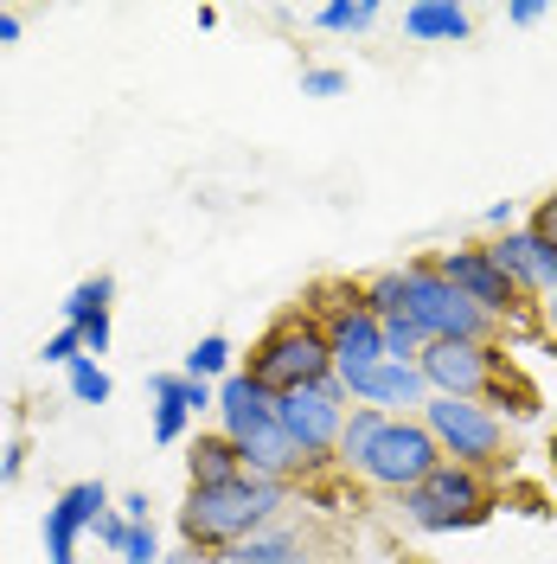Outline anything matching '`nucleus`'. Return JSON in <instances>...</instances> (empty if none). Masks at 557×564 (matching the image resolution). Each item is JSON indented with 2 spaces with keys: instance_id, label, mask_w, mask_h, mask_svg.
Returning a JSON list of instances; mask_svg holds the SVG:
<instances>
[{
  "instance_id": "f257e3e1",
  "label": "nucleus",
  "mask_w": 557,
  "mask_h": 564,
  "mask_svg": "<svg viewBox=\"0 0 557 564\" xmlns=\"http://www.w3.org/2000/svg\"><path fill=\"white\" fill-rule=\"evenodd\" d=\"M436 398H468V404H506L513 417L538 411V386L506 359L500 340H429L417 359Z\"/></svg>"
},
{
  "instance_id": "f03ea898",
  "label": "nucleus",
  "mask_w": 557,
  "mask_h": 564,
  "mask_svg": "<svg viewBox=\"0 0 557 564\" xmlns=\"http://www.w3.org/2000/svg\"><path fill=\"white\" fill-rule=\"evenodd\" d=\"M276 507H288V481H225V488H193L179 507V539L186 552H218V545H244Z\"/></svg>"
},
{
  "instance_id": "7ed1b4c3",
  "label": "nucleus",
  "mask_w": 557,
  "mask_h": 564,
  "mask_svg": "<svg viewBox=\"0 0 557 564\" xmlns=\"http://www.w3.org/2000/svg\"><path fill=\"white\" fill-rule=\"evenodd\" d=\"M250 379L270 391V398H288V391H302V386L334 379L327 327H320L308 308H288L282 321H270V327H263V340L250 347Z\"/></svg>"
},
{
  "instance_id": "20e7f679",
  "label": "nucleus",
  "mask_w": 557,
  "mask_h": 564,
  "mask_svg": "<svg viewBox=\"0 0 557 564\" xmlns=\"http://www.w3.org/2000/svg\"><path fill=\"white\" fill-rule=\"evenodd\" d=\"M404 315L417 321L429 340H493L500 334V321L488 308H474L429 257L404 263Z\"/></svg>"
},
{
  "instance_id": "39448f33",
  "label": "nucleus",
  "mask_w": 557,
  "mask_h": 564,
  "mask_svg": "<svg viewBox=\"0 0 557 564\" xmlns=\"http://www.w3.org/2000/svg\"><path fill=\"white\" fill-rule=\"evenodd\" d=\"M404 513L423 532H455V527H481L493 513V488L481 468H461V462H436L417 488L404 494Z\"/></svg>"
},
{
  "instance_id": "423d86ee",
  "label": "nucleus",
  "mask_w": 557,
  "mask_h": 564,
  "mask_svg": "<svg viewBox=\"0 0 557 564\" xmlns=\"http://www.w3.org/2000/svg\"><path fill=\"white\" fill-rule=\"evenodd\" d=\"M423 430L436 436L443 462H461V468H506V423L493 417L488 404H468V398H429L423 404Z\"/></svg>"
},
{
  "instance_id": "0eeeda50",
  "label": "nucleus",
  "mask_w": 557,
  "mask_h": 564,
  "mask_svg": "<svg viewBox=\"0 0 557 564\" xmlns=\"http://www.w3.org/2000/svg\"><path fill=\"white\" fill-rule=\"evenodd\" d=\"M276 423L288 430V443L302 449V462H320L327 449H340V430H347V386L340 379H320L276 398Z\"/></svg>"
},
{
  "instance_id": "6e6552de",
  "label": "nucleus",
  "mask_w": 557,
  "mask_h": 564,
  "mask_svg": "<svg viewBox=\"0 0 557 564\" xmlns=\"http://www.w3.org/2000/svg\"><path fill=\"white\" fill-rule=\"evenodd\" d=\"M443 462V449H436V436L423 430V417H391L384 423V436L372 443V456H365V481L372 488H391V494H411Z\"/></svg>"
},
{
  "instance_id": "1a4fd4ad",
  "label": "nucleus",
  "mask_w": 557,
  "mask_h": 564,
  "mask_svg": "<svg viewBox=\"0 0 557 564\" xmlns=\"http://www.w3.org/2000/svg\"><path fill=\"white\" fill-rule=\"evenodd\" d=\"M429 263H436V270H443V276H449L455 289L468 295V302H474V308H488V315L500 321V327L525 315V295H520V289H513L506 276H500V270H493V257H488L481 245L443 250V257H429Z\"/></svg>"
},
{
  "instance_id": "9d476101",
  "label": "nucleus",
  "mask_w": 557,
  "mask_h": 564,
  "mask_svg": "<svg viewBox=\"0 0 557 564\" xmlns=\"http://www.w3.org/2000/svg\"><path fill=\"white\" fill-rule=\"evenodd\" d=\"M238 456H244L250 481H288V475H302V468H308L302 449L288 443V430H282V423H263V430L238 436Z\"/></svg>"
},
{
  "instance_id": "9b49d317",
  "label": "nucleus",
  "mask_w": 557,
  "mask_h": 564,
  "mask_svg": "<svg viewBox=\"0 0 557 564\" xmlns=\"http://www.w3.org/2000/svg\"><path fill=\"white\" fill-rule=\"evenodd\" d=\"M218 417H225V436L238 443V436H250V430L276 423V398L256 386L250 372H231V379L218 386Z\"/></svg>"
},
{
  "instance_id": "f8f14e48",
  "label": "nucleus",
  "mask_w": 557,
  "mask_h": 564,
  "mask_svg": "<svg viewBox=\"0 0 557 564\" xmlns=\"http://www.w3.org/2000/svg\"><path fill=\"white\" fill-rule=\"evenodd\" d=\"M186 475H193V488H225V481H244V456L225 430H206L186 449Z\"/></svg>"
},
{
  "instance_id": "ddd939ff",
  "label": "nucleus",
  "mask_w": 557,
  "mask_h": 564,
  "mask_svg": "<svg viewBox=\"0 0 557 564\" xmlns=\"http://www.w3.org/2000/svg\"><path fill=\"white\" fill-rule=\"evenodd\" d=\"M352 398H365L372 411H384V404H429V379H423L417 366L384 359L372 379H359V386H352Z\"/></svg>"
},
{
  "instance_id": "4468645a",
  "label": "nucleus",
  "mask_w": 557,
  "mask_h": 564,
  "mask_svg": "<svg viewBox=\"0 0 557 564\" xmlns=\"http://www.w3.org/2000/svg\"><path fill=\"white\" fill-rule=\"evenodd\" d=\"M404 33L411 39H468V7H449V0H417L404 7Z\"/></svg>"
},
{
  "instance_id": "2eb2a0df",
  "label": "nucleus",
  "mask_w": 557,
  "mask_h": 564,
  "mask_svg": "<svg viewBox=\"0 0 557 564\" xmlns=\"http://www.w3.org/2000/svg\"><path fill=\"white\" fill-rule=\"evenodd\" d=\"M384 411H372V404H359V411H352L347 417V430H340V449H334V462H340V468H365V456H372V443H379L384 436Z\"/></svg>"
},
{
  "instance_id": "dca6fc26",
  "label": "nucleus",
  "mask_w": 557,
  "mask_h": 564,
  "mask_svg": "<svg viewBox=\"0 0 557 564\" xmlns=\"http://www.w3.org/2000/svg\"><path fill=\"white\" fill-rule=\"evenodd\" d=\"M218 564H308V558H302V539L295 532H263V539L231 545Z\"/></svg>"
},
{
  "instance_id": "f3484780",
  "label": "nucleus",
  "mask_w": 557,
  "mask_h": 564,
  "mask_svg": "<svg viewBox=\"0 0 557 564\" xmlns=\"http://www.w3.org/2000/svg\"><path fill=\"white\" fill-rule=\"evenodd\" d=\"M52 507H58V513H65L70 527L84 532V527H97V520L109 513V488H103V481H70V488L58 494Z\"/></svg>"
},
{
  "instance_id": "a211bd4d",
  "label": "nucleus",
  "mask_w": 557,
  "mask_h": 564,
  "mask_svg": "<svg viewBox=\"0 0 557 564\" xmlns=\"http://www.w3.org/2000/svg\"><path fill=\"white\" fill-rule=\"evenodd\" d=\"M109 295H116V276H84L65 295V327H84V321L109 315Z\"/></svg>"
},
{
  "instance_id": "6ab92c4d",
  "label": "nucleus",
  "mask_w": 557,
  "mask_h": 564,
  "mask_svg": "<svg viewBox=\"0 0 557 564\" xmlns=\"http://www.w3.org/2000/svg\"><path fill=\"white\" fill-rule=\"evenodd\" d=\"M379 334H384V359H397V366H417L423 347H429V334H423L411 315H391L379 321Z\"/></svg>"
},
{
  "instance_id": "aec40b11",
  "label": "nucleus",
  "mask_w": 557,
  "mask_h": 564,
  "mask_svg": "<svg viewBox=\"0 0 557 564\" xmlns=\"http://www.w3.org/2000/svg\"><path fill=\"white\" fill-rule=\"evenodd\" d=\"M154 398H167V404H179L186 417H199L206 404H218V391H211V379H179V372H161V379H154Z\"/></svg>"
},
{
  "instance_id": "412c9836",
  "label": "nucleus",
  "mask_w": 557,
  "mask_h": 564,
  "mask_svg": "<svg viewBox=\"0 0 557 564\" xmlns=\"http://www.w3.org/2000/svg\"><path fill=\"white\" fill-rule=\"evenodd\" d=\"M327 33H365L372 20H379V0H334V7H320L314 13Z\"/></svg>"
},
{
  "instance_id": "4be33fe9",
  "label": "nucleus",
  "mask_w": 557,
  "mask_h": 564,
  "mask_svg": "<svg viewBox=\"0 0 557 564\" xmlns=\"http://www.w3.org/2000/svg\"><path fill=\"white\" fill-rule=\"evenodd\" d=\"M365 308H372L379 321L404 315V270H379V276L365 282Z\"/></svg>"
},
{
  "instance_id": "5701e85b",
  "label": "nucleus",
  "mask_w": 557,
  "mask_h": 564,
  "mask_svg": "<svg viewBox=\"0 0 557 564\" xmlns=\"http://www.w3.org/2000/svg\"><path fill=\"white\" fill-rule=\"evenodd\" d=\"M231 366V340L225 334H206L199 347L186 352V379H211V372H225Z\"/></svg>"
},
{
  "instance_id": "b1692460",
  "label": "nucleus",
  "mask_w": 557,
  "mask_h": 564,
  "mask_svg": "<svg viewBox=\"0 0 557 564\" xmlns=\"http://www.w3.org/2000/svg\"><path fill=\"white\" fill-rule=\"evenodd\" d=\"M70 398H77V404H109V372L97 359H77V366H70Z\"/></svg>"
},
{
  "instance_id": "393cba45",
  "label": "nucleus",
  "mask_w": 557,
  "mask_h": 564,
  "mask_svg": "<svg viewBox=\"0 0 557 564\" xmlns=\"http://www.w3.org/2000/svg\"><path fill=\"white\" fill-rule=\"evenodd\" d=\"M45 552H52V564H77V527L58 507H45Z\"/></svg>"
},
{
  "instance_id": "a878e982",
  "label": "nucleus",
  "mask_w": 557,
  "mask_h": 564,
  "mask_svg": "<svg viewBox=\"0 0 557 564\" xmlns=\"http://www.w3.org/2000/svg\"><path fill=\"white\" fill-rule=\"evenodd\" d=\"M39 359H45V366H77V359H90V352H84V334H77V327H58Z\"/></svg>"
},
{
  "instance_id": "bb28decb",
  "label": "nucleus",
  "mask_w": 557,
  "mask_h": 564,
  "mask_svg": "<svg viewBox=\"0 0 557 564\" xmlns=\"http://www.w3.org/2000/svg\"><path fill=\"white\" fill-rule=\"evenodd\" d=\"M122 564H161V545H154V527H129V545H122Z\"/></svg>"
},
{
  "instance_id": "cd10ccee",
  "label": "nucleus",
  "mask_w": 557,
  "mask_h": 564,
  "mask_svg": "<svg viewBox=\"0 0 557 564\" xmlns=\"http://www.w3.org/2000/svg\"><path fill=\"white\" fill-rule=\"evenodd\" d=\"M179 436H186V411L161 398V411H154V443H179Z\"/></svg>"
},
{
  "instance_id": "c85d7f7f",
  "label": "nucleus",
  "mask_w": 557,
  "mask_h": 564,
  "mask_svg": "<svg viewBox=\"0 0 557 564\" xmlns=\"http://www.w3.org/2000/svg\"><path fill=\"white\" fill-rule=\"evenodd\" d=\"M532 238L557 250V193L551 199H538V212H532Z\"/></svg>"
},
{
  "instance_id": "c756f323",
  "label": "nucleus",
  "mask_w": 557,
  "mask_h": 564,
  "mask_svg": "<svg viewBox=\"0 0 557 564\" xmlns=\"http://www.w3.org/2000/svg\"><path fill=\"white\" fill-rule=\"evenodd\" d=\"M302 90H308V97H340V90H347V77H340V70H308V77H302Z\"/></svg>"
},
{
  "instance_id": "7c9ffc66",
  "label": "nucleus",
  "mask_w": 557,
  "mask_h": 564,
  "mask_svg": "<svg viewBox=\"0 0 557 564\" xmlns=\"http://www.w3.org/2000/svg\"><path fill=\"white\" fill-rule=\"evenodd\" d=\"M77 334H84V352H109V315L84 321V327H77Z\"/></svg>"
},
{
  "instance_id": "2f4dec72",
  "label": "nucleus",
  "mask_w": 557,
  "mask_h": 564,
  "mask_svg": "<svg viewBox=\"0 0 557 564\" xmlns=\"http://www.w3.org/2000/svg\"><path fill=\"white\" fill-rule=\"evenodd\" d=\"M97 539L122 552V545H129V520H116V513H103V520H97Z\"/></svg>"
},
{
  "instance_id": "473e14b6",
  "label": "nucleus",
  "mask_w": 557,
  "mask_h": 564,
  "mask_svg": "<svg viewBox=\"0 0 557 564\" xmlns=\"http://www.w3.org/2000/svg\"><path fill=\"white\" fill-rule=\"evenodd\" d=\"M506 20H513V26H538V20H545V7H538V0H520Z\"/></svg>"
},
{
  "instance_id": "72a5a7b5",
  "label": "nucleus",
  "mask_w": 557,
  "mask_h": 564,
  "mask_svg": "<svg viewBox=\"0 0 557 564\" xmlns=\"http://www.w3.org/2000/svg\"><path fill=\"white\" fill-rule=\"evenodd\" d=\"M20 456H26V449H20V443H13V449H7V456H0V488H7V481H20Z\"/></svg>"
},
{
  "instance_id": "f704fd0d",
  "label": "nucleus",
  "mask_w": 557,
  "mask_h": 564,
  "mask_svg": "<svg viewBox=\"0 0 557 564\" xmlns=\"http://www.w3.org/2000/svg\"><path fill=\"white\" fill-rule=\"evenodd\" d=\"M13 39H20V20H13V13H0V45H13Z\"/></svg>"
},
{
  "instance_id": "c9c22d12",
  "label": "nucleus",
  "mask_w": 557,
  "mask_h": 564,
  "mask_svg": "<svg viewBox=\"0 0 557 564\" xmlns=\"http://www.w3.org/2000/svg\"><path fill=\"white\" fill-rule=\"evenodd\" d=\"M161 564H218V558H206V552H174V558H161Z\"/></svg>"
},
{
  "instance_id": "e433bc0d",
  "label": "nucleus",
  "mask_w": 557,
  "mask_h": 564,
  "mask_svg": "<svg viewBox=\"0 0 557 564\" xmlns=\"http://www.w3.org/2000/svg\"><path fill=\"white\" fill-rule=\"evenodd\" d=\"M545 327L557 334V295H545Z\"/></svg>"
}]
</instances>
